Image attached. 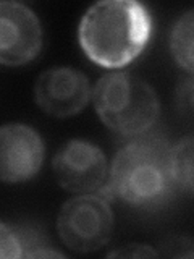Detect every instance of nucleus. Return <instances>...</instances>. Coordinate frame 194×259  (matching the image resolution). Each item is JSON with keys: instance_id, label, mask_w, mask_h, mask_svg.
Wrapping results in <instances>:
<instances>
[{"instance_id": "obj_12", "label": "nucleus", "mask_w": 194, "mask_h": 259, "mask_svg": "<svg viewBox=\"0 0 194 259\" xmlns=\"http://www.w3.org/2000/svg\"><path fill=\"white\" fill-rule=\"evenodd\" d=\"M0 257L16 259L21 257V245L16 237L13 227H8L0 222Z\"/></svg>"}, {"instance_id": "obj_2", "label": "nucleus", "mask_w": 194, "mask_h": 259, "mask_svg": "<svg viewBox=\"0 0 194 259\" xmlns=\"http://www.w3.org/2000/svg\"><path fill=\"white\" fill-rule=\"evenodd\" d=\"M112 194L137 207H159L178 186L170 164V146L159 138L134 140L120 148L110 167Z\"/></svg>"}, {"instance_id": "obj_9", "label": "nucleus", "mask_w": 194, "mask_h": 259, "mask_svg": "<svg viewBox=\"0 0 194 259\" xmlns=\"http://www.w3.org/2000/svg\"><path fill=\"white\" fill-rule=\"evenodd\" d=\"M192 10H188L178 18L170 32V49L176 63L186 71L192 73Z\"/></svg>"}, {"instance_id": "obj_1", "label": "nucleus", "mask_w": 194, "mask_h": 259, "mask_svg": "<svg viewBox=\"0 0 194 259\" xmlns=\"http://www.w3.org/2000/svg\"><path fill=\"white\" fill-rule=\"evenodd\" d=\"M152 34V16L136 0H102L79 21L84 54L105 68H121L142 52Z\"/></svg>"}, {"instance_id": "obj_13", "label": "nucleus", "mask_w": 194, "mask_h": 259, "mask_svg": "<svg viewBox=\"0 0 194 259\" xmlns=\"http://www.w3.org/2000/svg\"><path fill=\"white\" fill-rule=\"evenodd\" d=\"M157 254H159L157 251L152 249L148 245H128V246H123L121 249L112 251V253H109V257H113V256H118V257H154Z\"/></svg>"}, {"instance_id": "obj_3", "label": "nucleus", "mask_w": 194, "mask_h": 259, "mask_svg": "<svg viewBox=\"0 0 194 259\" xmlns=\"http://www.w3.org/2000/svg\"><path fill=\"white\" fill-rule=\"evenodd\" d=\"M92 102L99 118L113 132L137 136L156 123L160 102L154 88L125 71L109 73L95 83Z\"/></svg>"}, {"instance_id": "obj_6", "label": "nucleus", "mask_w": 194, "mask_h": 259, "mask_svg": "<svg viewBox=\"0 0 194 259\" xmlns=\"http://www.w3.org/2000/svg\"><path fill=\"white\" fill-rule=\"evenodd\" d=\"M42 49V26L37 15L20 2H0V63L20 67Z\"/></svg>"}, {"instance_id": "obj_7", "label": "nucleus", "mask_w": 194, "mask_h": 259, "mask_svg": "<svg viewBox=\"0 0 194 259\" xmlns=\"http://www.w3.org/2000/svg\"><path fill=\"white\" fill-rule=\"evenodd\" d=\"M44 141L34 128L23 123L0 126V182L31 180L44 162Z\"/></svg>"}, {"instance_id": "obj_11", "label": "nucleus", "mask_w": 194, "mask_h": 259, "mask_svg": "<svg viewBox=\"0 0 194 259\" xmlns=\"http://www.w3.org/2000/svg\"><path fill=\"white\" fill-rule=\"evenodd\" d=\"M13 230L21 245V257H63L37 230L29 227H13Z\"/></svg>"}, {"instance_id": "obj_8", "label": "nucleus", "mask_w": 194, "mask_h": 259, "mask_svg": "<svg viewBox=\"0 0 194 259\" xmlns=\"http://www.w3.org/2000/svg\"><path fill=\"white\" fill-rule=\"evenodd\" d=\"M34 97L40 109L52 117H71L81 112L91 97L84 73L70 67L45 70L36 81Z\"/></svg>"}, {"instance_id": "obj_4", "label": "nucleus", "mask_w": 194, "mask_h": 259, "mask_svg": "<svg viewBox=\"0 0 194 259\" xmlns=\"http://www.w3.org/2000/svg\"><path fill=\"white\" fill-rule=\"evenodd\" d=\"M57 230L62 241L76 253H91L112 238L113 214L109 201L99 194H79L62 206Z\"/></svg>"}, {"instance_id": "obj_5", "label": "nucleus", "mask_w": 194, "mask_h": 259, "mask_svg": "<svg viewBox=\"0 0 194 259\" xmlns=\"http://www.w3.org/2000/svg\"><path fill=\"white\" fill-rule=\"evenodd\" d=\"M57 182L70 193L99 194L107 185V157L87 140H70L57 151L52 162Z\"/></svg>"}, {"instance_id": "obj_10", "label": "nucleus", "mask_w": 194, "mask_h": 259, "mask_svg": "<svg viewBox=\"0 0 194 259\" xmlns=\"http://www.w3.org/2000/svg\"><path fill=\"white\" fill-rule=\"evenodd\" d=\"M170 164L178 190L192 193V136H186L170 148Z\"/></svg>"}]
</instances>
